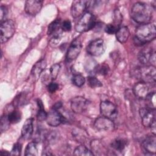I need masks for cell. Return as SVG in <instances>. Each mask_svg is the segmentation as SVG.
<instances>
[{"mask_svg":"<svg viewBox=\"0 0 156 156\" xmlns=\"http://www.w3.org/2000/svg\"><path fill=\"white\" fill-rule=\"evenodd\" d=\"M85 82V77L80 74H76L73 77V83L77 87H80Z\"/></svg>","mask_w":156,"mask_h":156,"instance_id":"29","label":"cell"},{"mask_svg":"<svg viewBox=\"0 0 156 156\" xmlns=\"http://www.w3.org/2000/svg\"><path fill=\"white\" fill-rule=\"evenodd\" d=\"M46 62L44 59L38 61L33 66L31 70V76L34 80H38L41 74L44 71L46 67Z\"/></svg>","mask_w":156,"mask_h":156,"instance_id":"19","label":"cell"},{"mask_svg":"<svg viewBox=\"0 0 156 156\" xmlns=\"http://www.w3.org/2000/svg\"><path fill=\"white\" fill-rule=\"evenodd\" d=\"M25 97H26L25 95H24L23 94H19V96L16 97V98L15 99V102H13L14 105L18 106V105H21L22 104H24V102L25 101V99H26Z\"/></svg>","mask_w":156,"mask_h":156,"instance_id":"38","label":"cell"},{"mask_svg":"<svg viewBox=\"0 0 156 156\" xmlns=\"http://www.w3.org/2000/svg\"><path fill=\"white\" fill-rule=\"evenodd\" d=\"M111 146L115 150L118 152H121L124 149L126 146V141L121 138L116 139L112 141Z\"/></svg>","mask_w":156,"mask_h":156,"instance_id":"24","label":"cell"},{"mask_svg":"<svg viewBox=\"0 0 156 156\" xmlns=\"http://www.w3.org/2000/svg\"><path fill=\"white\" fill-rule=\"evenodd\" d=\"M143 150L148 154H154L156 152V137L155 135L147 136L141 143Z\"/></svg>","mask_w":156,"mask_h":156,"instance_id":"17","label":"cell"},{"mask_svg":"<svg viewBox=\"0 0 156 156\" xmlns=\"http://www.w3.org/2000/svg\"><path fill=\"white\" fill-rule=\"evenodd\" d=\"M47 88H48V90L50 93H52L55 92L58 90V85L55 82H50V83H48Z\"/></svg>","mask_w":156,"mask_h":156,"instance_id":"40","label":"cell"},{"mask_svg":"<svg viewBox=\"0 0 156 156\" xmlns=\"http://www.w3.org/2000/svg\"><path fill=\"white\" fill-rule=\"evenodd\" d=\"M46 120L47 124L50 126L57 127L63 122L64 117L57 110L52 108L48 113Z\"/></svg>","mask_w":156,"mask_h":156,"instance_id":"16","label":"cell"},{"mask_svg":"<svg viewBox=\"0 0 156 156\" xmlns=\"http://www.w3.org/2000/svg\"><path fill=\"white\" fill-rule=\"evenodd\" d=\"M74 155H80V156H92L93 153L90 151L88 147L85 146L82 144L77 146L74 151Z\"/></svg>","mask_w":156,"mask_h":156,"instance_id":"23","label":"cell"},{"mask_svg":"<svg viewBox=\"0 0 156 156\" xmlns=\"http://www.w3.org/2000/svg\"><path fill=\"white\" fill-rule=\"evenodd\" d=\"M62 107V103L60 102H57L54 105V107H53V108H54V109H56V110H57L58 108H60Z\"/></svg>","mask_w":156,"mask_h":156,"instance_id":"41","label":"cell"},{"mask_svg":"<svg viewBox=\"0 0 156 156\" xmlns=\"http://www.w3.org/2000/svg\"><path fill=\"white\" fill-rule=\"evenodd\" d=\"M155 91L151 92L149 96L147 97V98L145 99L148 102V105L149 108H153L155 109Z\"/></svg>","mask_w":156,"mask_h":156,"instance_id":"33","label":"cell"},{"mask_svg":"<svg viewBox=\"0 0 156 156\" xmlns=\"http://www.w3.org/2000/svg\"><path fill=\"white\" fill-rule=\"evenodd\" d=\"M100 112L101 115L112 120L115 119L118 114L117 107L108 101H102L100 104Z\"/></svg>","mask_w":156,"mask_h":156,"instance_id":"7","label":"cell"},{"mask_svg":"<svg viewBox=\"0 0 156 156\" xmlns=\"http://www.w3.org/2000/svg\"><path fill=\"white\" fill-rule=\"evenodd\" d=\"M142 124L145 127H155V110L149 107L142 108L139 111Z\"/></svg>","mask_w":156,"mask_h":156,"instance_id":"6","label":"cell"},{"mask_svg":"<svg viewBox=\"0 0 156 156\" xmlns=\"http://www.w3.org/2000/svg\"><path fill=\"white\" fill-rule=\"evenodd\" d=\"M8 119L10 123L15 124L20 122L21 119V114L20 112L18 110H13L8 115Z\"/></svg>","mask_w":156,"mask_h":156,"instance_id":"27","label":"cell"},{"mask_svg":"<svg viewBox=\"0 0 156 156\" xmlns=\"http://www.w3.org/2000/svg\"><path fill=\"white\" fill-rule=\"evenodd\" d=\"M117 29H118V28L116 27L113 24H108L105 27V32H107V34H108L110 35L115 34Z\"/></svg>","mask_w":156,"mask_h":156,"instance_id":"37","label":"cell"},{"mask_svg":"<svg viewBox=\"0 0 156 156\" xmlns=\"http://www.w3.org/2000/svg\"><path fill=\"white\" fill-rule=\"evenodd\" d=\"M138 60L143 65H153L155 63V52L151 47L141 49L138 53Z\"/></svg>","mask_w":156,"mask_h":156,"instance_id":"8","label":"cell"},{"mask_svg":"<svg viewBox=\"0 0 156 156\" xmlns=\"http://www.w3.org/2000/svg\"><path fill=\"white\" fill-rule=\"evenodd\" d=\"M43 1L40 0H27L25 2L24 10L26 13L31 16L38 14L43 5Z\"/></svg>","mask_w":156,"mask_h":156,"instance_id":"14","label":"cell"},{"mask_svg":"<svg viewBox=\"0 0 156 156\" xmlns=\"http://www.w3.org/2000/svg\"><path fill=\"white\" fill-rule=\"evenodd\" d=\"M134 74L142 82L147 83H155L156 80L155 66L153 65H143L137 68Z\"/></svg>","mask_w":156,"mask_h":156,"instance_id":"3","label":"cell"},{"mask_svg":"<svg viewBox=\"0 0 156 156\" xmlns=\"http://www.w3.org/2000/svg\"><path fill=\"white\" fill-rule=\"evenodd\" d=\"M152 6L145 2H137L131 8V18L141 24L150 23L152 17Z\"/></svg>","mask_w":156,"mask_h":156,"instance_id":"1","label":"cell"},{"mask_svg":"<svg viewBox=\"0 0 156 156\" xmlns=\"http://www.w3.org/2000/svg\"><path fill=\"white\" fill-rule=\"evenodd\" d=\"M1 43L7 42L15 32V23L12 20H6L1 23Z\"/></svg>","mask_w":156,"mask_h":156,"instance_id":"5","label":"cell"},{"mask_svg":"<svg viewBox=\"0 0 156 156\" xmlns=\"http://www.w3.org/2000/svg\"><path fill=\"white\" fill-rule=\"evenodd\" d=\"M61 21L60 19H56L50 23L48 27L47 34L49 36H52L54 34L62 30L61 29Z\"/></svg>","mask_w":156,"mask_h":156,"instance_id":"21","label":"cell"},{"mask_svg":"<svg viewBox=\"0 0 156 156\" xmlns=\"http://www.w3.org/2000/svg\"><path fill=\"white\" fill-rule=\"evenodd\" d=\"M88 85L91 88H98L102 86V83L94 76H88L87 79Z\"/></svg>","mask_w":156,"mask_h":156,"instance_id":"30","label":"cell"},{"mask_svg":"<svg viewBox=\"0 0 156 156\" xmlns=\"http://www.w3.org/2000/svg\"><path fill=\"white\" fill-rule=\"evenodd\" d=\"M94 127L99 131H112L115 128V124L113 120L102 116L96 119Z\"/></svg>","mask_w":156,"mask_h":156,"instance_id":"11","label":"cell"},{"mask_svg":"<svg viewBox=\"0 0 156 156\" xmlns=\"http://www.w3.org/2000/svg\"><path fill=\"white\" fill-rule=\"evenodd\" d=\"M114 24H113L116 27L119 28L118 26L121 24L122 21V16L119 10H115L114 11Z\"/></svg>","mask_w":156,"mask_h":156,"instance_id":"32","label":"cell"},{"mask_svg":"<svg viewBox=\"0 0 156 156\" xmlns=\"http://www.w3.org/2000/svg\"><path fill=\"white\" fill-rule=\"evenodd\" d=\"M8 13V10L7 7L3 5H1L0 8V21L1 23L5 21V18Z\"/></svg>","mask_w":156,"mask_h":156,"instance_id":"36","label":"cell"},{"mask_svg":"<svg viewBox=\"0 0 156 156\" xmlns=\"http://www.w3.org/2000/svg\"><path fill=\"white\" fill-rule=\"evenodd\" d=\"M134 41L136 44L141 45L154 40L156 37V27L154 23L142 24L135 30Z\"/></svg>","mask_w":156,"mask_h":156,"instance_id":"2","label":"cell"},{"mask_svg":"<svg viewBox=\"0 0 156 156\" xmlns=\"http://www.w3.org/2000/svg\"><path fill=\"white\" fill-rule=\"evenodd\" d=\"M61 29L63 31H69L71 29V23L69 20H65L61 24Z\"/></svg>","mask_w":156,"mask_h":156,"instance_id":"39","label":"cell"},{"mask_svg":"<svg viewBox=\"0 0 156 156\" xmlns=\"http://www.w3.org/2000/svg\"><path fill=\"white\" fill-rule=\"evenodd\" d=\"M10 122L8 119L7 115H4L1 118V125H0V129L1 132H3L4 131H5L7 130L9 127Z\"/></svg>","mask_w":156,"mask_h":156,"instance_id":"31","label":"cell"},{"mask_svg":"<svg viewBox=\"0 0 156 156\" xmlns=\"http://www.w3.org/2000/svg\"><path fill=\"white\" fill-rule=\"evenodd\" d=\"M37 104L38 106V113L37 115L38 120L40 121H43L44 120H46V118H47L48 113L44 110L43 104L40 99L37 100Z\"/></svg>","mask_w":156,"mask_h":156,"instance_id":"25","label":"cell"},{"mask_svg":"<svg viewBox=\"0 0 156 156\" xmlns=\"http://www.w3.org/2000/svg\"><path fill=\"white\" fill-rule=\"evenodd\" d=\"M96 25V18L90 12L84 13L75 26L77 32L83 33L92 29Z\"/></svg>","mask_w":156,"mask_h":156,"instance_id":"4","label":"cell"},{"mask_svg":"<svg viewBox=\"0 0 156 156\" xmlns=\"http://www.w3.org/2000/svg\"><path fill=\"white\" fill-rule=\"evenodd\" d=\"M82 48V44L79 38L75 39L69 45L66 52V59L69 62L75 60L79 55Z\"/></svg>","mask_w":156,"mask_h":156,"instance_id":"12","label":"cell"},{"mask_svg":"<svg viewBox=\"0 0 156 156\" xmlns=\"http://www.w3.org/2000/svg\"><path fill=\"white\" fill-rule=\"evenodd\" d=\"M21 149H22V146H21V144L20 143H17L15 144L14 146H13V148H12V151H11L10 155H20L21 154Z\"/></svg>","mask_w":156,"mask_h":156,"instance_id":"35","label":"cell"},{"mask_svg":"<svg viewBox=\"0 0 156 156\" xmlns=\"http://www.w3.org/2000/svg\"><path fill=\"white\" fill-rule=\"evenodd\" d=\"M133 91L135 96L141 99H146L151 93L148 83L144 82L136 83L133 88Z\"/></svg>","mask_w":156,"mask_h":156,"instance_id":"13","label":"cell"},{"mask_svg":"<svg viewBox=\"0 0 156 156\" xmlns=\"http://www.w3.org/2000/svg\"><path fill=\"white\" fill-rule=\"evenodd\" d=\"M88 1H74L71 8V13L73 18H76L83 15L88 8Z\"/></svg>","mask_w":156,"mask_h":156,"instance_id":"15","label":"cell"},{"mask_svg":"<svg viewBox=\"0 0 156 156\" xmlns=\"http://www.w3.org/2000/svg\"><path fill=\"white\" fill-rule=\"evenodd\" d=\"M109 68L107 65H97L96 68L95 69V71L97 73L101 74L102 75H105L107 74L108 73Z\"/></svg>","mask_w":156,"mask_h":156,"instance_id":"34","label":"cell"},{"mask_svg":"<svg viewBox=\"0 0 156 156\" xmlns=\"http://www.w3.org/2000/svg\"><path fill=\"white\" fill-rule=\"evenodd\" d=\"M34 119L28 118L26 120L21 129V136L24 140H29L32 136L34 132Z\"/></svg>","mask_w":156,"mask_h":156,"instance_id":"18","label":"cell"},{"mask_svg":"<svg viewBox=\"0 0 156 156\" xmlns=\"http://www.w3.org/2000/svg\"><path fill=\"white\" fill-rule=\"evenodd\" d=\"M62 31L63 30H61L52 35V37L49 40V45L52 48H56L60 44L62 37Z\"/></svg>","mask_w":156,"mask_h":156,"instance_id":"26","label":"cell"},{"mask_svg":"<svg viewBox=\"0 0 156 156\" xmlns=\"http://www.w3.org/2000/svg\"><path fill=\"white\" fill-rule=\"evenodd\" d=\"M89 101L82 96H76L71 101V108L75 113L85 112L89 105Z\"/></svg>","mask_w":156,"mask_h":156,"instance_id":"10","label":"cell"},{"mask_svg":"<svg viewBox=\"0 0 156 156\" xmlns=\"http://www.w3.org/2000/svg\"><path fill=\"white\" fill-rule=\"evenodd\" d=\"M60 69V65L58 63L52 65L49 69V76L52 80L55 79Z\"/></svg>","mask_w":156,"mask_h":156,"instance_id":"28","label":"cell"},{"mask_svg":"<svg viewBox=\"0 0 156 156\" xmlns=\"http://www.w3.org/2000/svg\"><path fill=\"white\" fill-rule=\"evenodd\" d=\"M105 49V44L102 39L98 38L91 41L87 47V52L93 56L102 55Z\"/></svg>","mask_w":156,"mask_h":156,"instance_id":"9","label":"cell"},{"mask_svg":"<svg viewBox=\"0 0 156 156\" xmlns=\"http://www.w3.org/2000/svg\"><path fill=\"white\" fill-rule=\"evenodd\" d=\"M38 144L36 141L29 143L25 149L24 155L26 156H35L38 155Z\"/></svg>","mask_w":156,"mask_h":156,"instance_id":"22","label":"cell"},{"mask_svg":"<svg viewBox=\"0 0 156 156\" xmlns=\"http://www.w3.org/2000/svg\"><path fill=\"white\" fill-rule=\"evenodd\" d=\"M116 38L117 40L121 43H126L130 35L129 30L127 27L126 26H122L121 27H119L116 33Z\"/></svg>","mask_w":156,"mask_h":156,"instance_id":"20","label":"cell"}]
</instances>
